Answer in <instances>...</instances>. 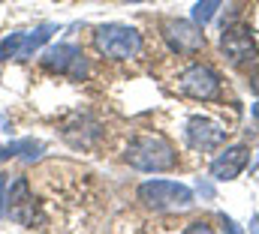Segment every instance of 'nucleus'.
I'll return each instance as SVG.
<instances>
[{
    "instance_id": "11",
    "label": "nucleus",
    "mask_w": 259,
    "mask_h": 234,
    "mask_svg": "<svg viewBox=\"0 0 259 234\" xmlns=\"http://www.w3.org/2000/svg\"><path fill=\"white\" fill-rule=\"evenodd\" d=\"M6 204H9V216L18 219V222H27V207H33V198H30V189H27V180L24 177H15V183L9 186V195H6Z\"/></svg>"
},
{
    "instance_id": "12",
    "label": "nucleus",
    "mask_w": 259,
    "mask_h": 234,
    "mask_svg": "<svg viewBox=\"0 0 259 234\" xmlns=\"http://www.w3.org/2000/svg\"><path fill=\"white\" fill-rule=\"evenodd\" d=\"M223 6V0H199L193 6V21L199 24V27H205L214 15H217V9Z\"/></svg>"
},
{
    "instance_id": "14",
    "label": "nucleus",
    "mask_w": 259,
    "mask_h": 234,
    "mask_svg": "<svg viewBox=\"0 0 259 234\" xmlns=\"http://www.w3.org/2000/svg\"><path fill=\"white\" fill-rule=\"evenodd\" d=\"M250 90H253V93L259 96V69L253 72V75H250Z\"/></svg>"
},
{
    "instance_id": "10",
    "label": "nucleus",
    "mask_w": 259,
    "mask_h": 234,
    "mask_svg": "<svg viewBox=\"0 0 259 234\" xmlns=\"http://www.w3.org/2000/svg\"><path fill=\"white\" fill-rule=\"evenodd\" d=\"M184 135H187V144L196 147V150H211V147H217L226 138V132L214 120H208V117H190Z\"/></svg>"
},
{
    "instance_id": "7",
    "label": "nucleus",
    "mask_w": 259,
    "mask_h": 234,
    "mask_svg": "<svg viewBox=\"0 0 259 234\" xmlns=\"http://www.w3.org/2000/svg\"><path fill=\"white\" fill-rule=\"evenodd\" d=\"M220 51L232 66H244V63H253L259 57L256 39L247 27H226L220 36Z\"/></svg>"
},
{
    "instance_id": "18",
    "label": "nucleus",
    "mask_w": 259,
    "mask_h": 234,
    "mask_svg": "<svg viewBox=\"0 0 259 234\" xmlns=\"http://www.w3.org/2000/svg\"><path fill=\"white\" fill-rule=\"evenodd\" d=\"M0 189H3V177H0Z\"/></svg>"
},
{
    "instance_id": "5",
    "label": "nucleus",
    "mask_w": 259,
    "mask_h": 234,
    "mask_svg": "<svg viewBox=\"0 0 259 234\" xmlns=\"http://www.w3.org/2000/svg\"><path fill=\"white\" fill-rule=\"evenodd\" d=\"M163 39L175 54H196L205 45V33L196 21L184 18H166L163 21Z\"/></svg>"
},
{
    "instance_id": "15",
    "label": "nucleus",
    "mask_w": 259,
    "mask_h": 234,
    "mask_svg": "<svg viewBox=\"0 0 259 234\" xmlns=\"http://www.w3.org/2000/svg\"><path fill=\"white\" fill-rule=\"evenodd\" d=\"M9 156H12V150H9V147H0V162H3V159H9Z\"/></svg>"
},
{
    "instance_id": "6",
    "label": "nucleus",
    "mask_w": 259,
    "mask_h": 234,
    "mask_svg": "<svg viewBox=\"0 0 259 234\" xmlns=\"http://www.w3.org/2000/svg\"><path fill=\"white\" fill-rule=\"evenodd\" d=\"M52 33H58V27L55 24H39L36 30H30V33H12V36H6L3 42H0V60L6 57H33V51H39L49 39H52Z\"/></svg>"
},
{
    "instance_id": "17",
    "label": "nucleus",
    "mask_w": 259,
    "mask_h": 234,
    "mask_svg": "<svg viewBox=\"0 0 259 234\" xmlns=\"http://www.w3.org/2000/svg\"><path fill=\"white\" fill-rule=\"evenodd\" d=\"M253 114H256V117H259V102H256V108H253Z\"/></svg>"
},
{
    "instance_id": "2",
    "label": "nucleus",
    "mask_w": 259,
    "mask_h": 234,
    "mask_svg": "<svg viewBox=\"0 0 259 234\" xmlns=\"http://www.w3.org/2000/svg\"><path fill=\"white\" fill-rule=\"evenodd\" d=\"M136 195L148 210H157V213L187 210L193 204V192L184 183H175V180H148V183L139 186Z\"/></svg>"
},
{
    "instance_id": "9",
    "label": "nucleus",
    "mask_w": 259,
    "mask_h": 234,
    "mask_svg": "<svg viewBox=\"0 0 259 234\" xmlns=\"http://www.w3.org/2000/svg\"><path fill=\"white\" fill-rule=\"evenodd\" d=\"M247 159H250L247 144H232V147L220 150V156L211 162V177H217V180H235L244 171Z\"/></svg>"
},
{
    "instance_id": "3",
    "label": "nucleus",
    "mask_w": 259,
    "mask_h": 234,
    "mask_svg": "<svg viewBox=\"0 0 259 234\" xmlns=\"http://www.w3.org/2000/svg\"><path fill=\"white\" fill-rule=\"evenodd\" d=\"M94 48L109 60H130L139 54L142 36L130 24H100L94 30Z\"/></svg>"
},
{
    "instance_id": "19",
    "label": "nucleus",
    "mask_w": 259,
    "mask_h": 234,
    "mask_svg": "<svg viewBox=\"0 0 259 234\" xmlns=\"http://www.w3.org/2000/svg\"><path fill=\"white\" fill-rule=\"evenodd\" d=\"M130 3H142V0H130Z\"/></svg>"
},
{
    "instance_id": "4",
    "label": "nucleus",
    "mask_w": 259,
    "mask_h": 234,
    "mask_svg": "<svg viewBox=\"0 0 259 234\" xmlns=\"http://www.w3.org/2000/svg\"><path fill=\"white\" fill-rule=\"evenodd\" d=\"M42 66H46L49 72H55V75L72 78V81H84V78H88V60L81 54V48H75V45H69V42L49 48V51L42 54Z\"/></svg>"
},
{
    "instance_id": "13",
    "label": "nucleus",
    "mask_w": 259,
    "mask_h": 234,
    "mask_svg": "<svg viewBox=\"0 0 259 234\" xmlns=\"http://www.w3.org/2000/svg\"><path fill=\"white\" fill-rule=\"evenodd\" d=\"M9 150H12V156H24L27 162H33V159H39V153H42V144L39 141H12L9 144Z\"/></svg>"
},
{
    "instance_id": "1",
    "label": "nucleus",
    "mask_w": 259,
    "mask_h": 234,
    "mask_svg": "<svg viewBox=\"0 0 259 234\" xmlns=\"http://www.w3.org/2000/svg\"><path fill=\"white\" fill-rule=\"evenodd\" d=\"M124 159L139 171H169V168L178 165V153L169 144V138H163V135L133 138L127 144V150H124Z\"/></svg>"
},
{
    "instance_id": "16",
    "label": "nucleus",
    "mask_w": 259,
    "mask_h": 234,
    "mask_svg": "<svg viewBox=\"0 0 259 234\" xmlns=\"http://www.w3.org/2000/svg\"><path fill=\"white\" fill-rule=\"evenodd\" d=\"M250 231H259V216L253 219V222H250Z\"/></svg>"
},
{
    "instance_id": "8",
    "label": "nucleus",
    "mask_w": 259,
    "mask_h": 234,
    "mask_svg": "<svg viewBox=\"0 0 259 234\" xmlns=\"http://www.w3.org/2000/svg\"><path fill=\"white\" fill-rule=\"evenodd\" d=\"M178 87H181L187 96H193V99H214L217 90H220V78H217V72H214L211 66L193 63V66H187V69L181 72Z\"/></svg>"
}]
</instances>
